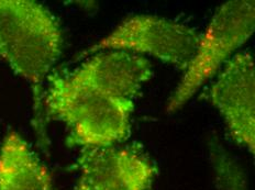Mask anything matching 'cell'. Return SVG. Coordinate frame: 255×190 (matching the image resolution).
<instances>
[{"mask_svg": "<svg viewBox=\"0 0 255 190\" xmlns=\"http://www.w3.org/2000/svg\"><path fill=\"white\" fill-rule=\"evenodd\" d=\"M63 32L49 9L31 0H0V61L28 82L41 105L45 78L61 57Z\"/></svg>", "mask_w": 255, "mask_h": 190, "instance_id": "6da1fadb", "label": "cell"}, {"mask_svg": "<svg viewBox=\"0 0 255 190\" xmlns=\"http://www.w3.org/2000/svg\"><path fill=\"white\" fill-rule=\"evenodd\" d=\"M44 107L47 117L65 124L68 144L88 149L126 140L134 103L82 85L67 74L51 78Z\"/></svg>", "mask_w": 255, "mask_h": 190, "instance_id": "7a4b0ae2", "label": "cell"}, {"mask_svg": "<svg viewBox=\"0 0 255 190\" xmlns=\"http://www.w3.org/2000/svg\"><path fill=\"white\" fill-rule=\"evenodd\" d=\"M254 26L253 0H231L223 3L200 35L193 60L167 100L166 111L174 113L182 109L246 43L253 34Z\"/></svg>", "mask_w": 255, "mask_h": 190, "instance_id": "3957f363", "label": "cell"}, {"mask_svg": "<svg viewBox=\"0 0 255 190\" xmlns=\"http://www.w3.org/2000/svg\"><path fill=\"white\" fill-rule=\"evenodd\" d=\"M200 35L187 25L156 15L137 14L126 19L85 54L122 50L147 54L185 72L197 50Z\"/></svg>", "mask_w": 255, "mask_h": 190, "instance_id": "277c9868", "label": "cell"}, {"mask_svg": "<svg viewBox=\"0 0 255 190\" xmlns=\"http://www.w3.org/2000/svg\"><path fill=\"white\" fill-rule=\"evenodd\" d=\"M248 52L233 55L211 85L209 97L231 138L254 154L255 67Z\"/></svg>", "mask_w": 255, "mask_h": 190, "instance_id": "5b68a950", "label": "cell"}, {"mask_svg": "<svg viewBox=\"0 0 255 190\" xmlns=\"http://www.w3.org/2000/svg\"><path fill=\"white\" fill-rule=\"evenodd\" d=\"M75 190H151L156 168L134 151L116 145L82 149Z\"/></svg>", "mask_w": 255, "mask_h": 190, "instance_id": "8992f818", "label": "cell"}, {"mask_svg": "<svg viewBox=\"0 0 255 190\" xmlns=\"http://www.w3.org/2000/svg\"><path fill=\"white\" fill-rule=\"evenodd\" d=\"M68 76L109 96L133 100L152 78L153 71L151 63L142 55L110 50L98 53Z\"/></svg>", "mask_w": 255, "mask_h": 190, "instance_id": "52a82bcc", "label": "cell"}, {"mask_svg": "<svg viewBox=\"0 0 255 190\" xmlns=\"http://www.w3.org/2000/svg\"><path fill=\"white\" fill-rule=\"evenodd\" d=\"M0 190H53L47 168L13 131L0 146Z\"/></svg>", "mask_w": 255, "mask_h": 190, "instance_id": "ba28073f", "label": "cell"}]
</instances>
